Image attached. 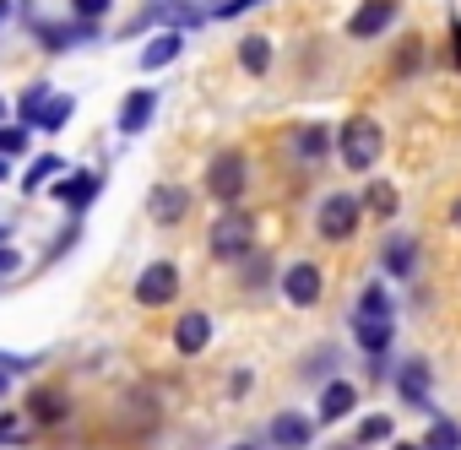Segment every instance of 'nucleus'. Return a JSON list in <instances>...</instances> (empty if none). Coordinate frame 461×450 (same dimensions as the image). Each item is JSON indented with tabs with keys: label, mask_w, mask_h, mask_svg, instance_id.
Listing matches in <instances>:
<instances>
[{
	"label": "nucleus",
	"mask_w": 461,
	"mask_h": 450,
	"mask_svg": "<svg viewBox=\"0 0 461 450\" xmlns=\"http://www.w3.org/2000/svg\"><path fill=\"white\" fill-rule=\"evenodd\" d=\"M380 152H385V130H380V120H369V114H348L342 130H337V158H342V168H353V174H375Z\"/></svg>",
	"instance_id": "f257e3e1"
},
{
	"label": "nucleus",
	"mask_w": 461,
	"mask_h": 450,
	"mask_svg": "<svg viewBox=\"0 0 461 450\" xmlns=\"http://www.w3.org/2000/svg\"><path fill=\"white\" fill-rule=\"evenodd\" d=\"M206 250H212V261H245V256L256 250V217H250L245 206H228V212L212 222Z\"/></svg>",
	"instance_id": "f03ea898"
},
{
	"label": "nucleus",
	"mask_w": 461,
	"mask_h": 450,
	"mask_svg": "<svg viewBox=\"0 0 461 450\" xmlns=\"http://www.w3.org/2000/svg\"><path fill=\"white\" fill-rule=\"evenodd\" d=\"M245 184H250V158L245 152H217L206 163V195L222 201V206H240L245 201Z\"/></svg>",
	"instance_id": "7ed1b4c3"
},
{
	"label": "nucleus",
	"mask_w": 461,
	"mask_h": 450,
	"mask_svg": "<svg viewBox=\"0 0 461 450\" xmlns=\"http://www.w3.org/2000/svg\"><path fill=\"white\" fill-rule=\"evenodd\" d=\"M358 217H364L358 195L331 190V195L321 201V212H315V234H321V239H331V245H342V239H353V234H358Z\"/></svg>",
	"instance_id": "20e7f679"
},
{
	"label": "nucleus",
	"mask_w": 461,
	"mask_h": 450,
	"mask_svg": "<svg viewBox=\"0 0 461 450\" xmlns=\"http://www.w3.org/2000/svg\"><path fill=\"white\" fill-rule=\"evenodd\" d=\"M174 299H179V266H174V261L141 266V277H136V304H141V310H163V304H174Z\"/></svg>",
	"instance_id": "39448f33"
},
{
	"label": "nucleus",
	"mask_w": 461,
	"mask_h": 450,
	"mask_svg": "<svg viewBox=\"0 0 461 450\" xmlns=\"http://www.w3.org/2000/svg\"><path fill=\"white\" fill-rule=\"evenodd\" d=\"M283 299L294 304V310H315L321 304V293H326V272L315 266V261H294L288 272H283Z\"/></svg>",
	"instance_id": "423d86ee"
},
{
	"label": "nucleus",
	"mask_w": 461,
	"mask_h": 450,
	"mask_svg": "<svg viewBox=\"0 0 461 450\" xmlns=\"http://www.w3.org/2000/svg\"><path fill=\"white\" fill-rule=\"evenodd\" d=\"M396 17H402V0H364V6L348 17V39L369 44V39L391 33V28H396Z\"/></svg>",
	"instance_id": "0eeeda50"
},
{
	"label": "nucleus",
	"mask_w": 461,
	"mask_h": 450,
	"mask_svg": "<svg viewBox=\"0 0 461 450\" xmlns=\"http://www.w3.org/2000/svg\"><path fill=\"white\" fill-rule=\"evenodd\" d=\"M33 428H60L66 418H71V396L60 391V385H33L28 391V412H23Z\"/></svg>",
	"instance_id": "6e6552de"
},
{
	"label": "nucleus",
	"mask_w": 461,
	"mask_h": 450,
	"mask_svg": "<svg viewBox=\"0 0 461 450\" xmlns=\"http://www.w3.org/2000/svg\"><path fill=\"white\" fill-rule=\"evenodd\" d=\"M98 190H104V174L77 168V174H66V179L55 184V201H60V206H71V217H77V212H87V206L98 201Z\"/></svg>",
	"instance_id": "1a4fd4ad"
},
{
	"label": "nucleus",
	"mask_w": 461,
	"mask_h": 450,
	"mask_svg": "<svg viewBox=\"0 0 461 450\" xmlns=\"http://www.w3.org/2000/svg\"><path fill=\"white\" fill-rule=\"evenodd\" d=\"M174 353H185V358H195V353H206L212 347V315H201V310H185L179 320H174Z\"/></svg>",
	"instance_id": "9d476101"
},
{
	"label": "nucleus",
	"mask_w": 461,
	"mask_h": 450,
	"mask_svg": "<svg viewBox=\"0 0 461 450\" xmlns=\"http://www.w3.org/2000/svg\"><path fill=\"white\" fill-rule=\"evenodd\" d=\"M267 439H272V450H304V445L315 439V418H304V412H277V418L267 423Z\"/></svg>",
	"instance_id": "9b49d317"
},
{
	"label": "nucleus",
	"mask_w": 461,
	"mask_h": 450,
	"mask_svg": "<svg viewBox=\"0 0 461 450\" xmlns=\"http://www.w3.org/2000/svg\"><path fill=\"white\" fill-rule=\"evenodd\" d=\"M147 212H152V222L174 229V222H185V212H190V190H185V184H152Z\"/></svg>",
	"instance_id": "f8f14e48"
},
{
	"label": "nucleus",
	"mask_w": 461,
	"mask_h": 450,
	"mask_svg": "<svg viewBox=\"0 0 461 450\" xmlns=\"http://www.w3.org/2000/svg\"><path fill=\"white\" fill-rule=\"evenodd\" d=\"M152 114H158V87H131L125 104H120V130L125 136H141L152 125Z\"/></svg>",
	"instance_id": "ddd939ff"
},
{
	"label": "nucleus",
	"mask_w": 461,
	"mask_h": 450,
	"mask_svg": "<svg viewBox=\"0 0 461 450\" xmlns=\"http://www.w3.org/2000/svg\"><path fill=\"white\" fill-rule=\"evenodd\" d=\"M353 407H358V391H353V380H331V385H321V401H315V423H342Z\"/></svg>",
	"instance_id": "4468645a"
},
{
	"label": "nucleus",
	"mask_w": 461,
	"mask_h": 450,
	"mask_svg": "<svg viewBox=\"0 0 461 450\" xmlns=\"http://www.w3.org/2000/svg\"><path fill=\"white\" fill-rule=\"evenodd\" d=\"M380 266L391 272V277H418V239H407V234H391L385 245H380Z\"/></svg>",
	"instance_id": "2eb2a0df"
},
{
	"label": "nucleus",
	"mask_w": 461,
	"mask_h": 450,
	"mask_svg": "<svg viewBox=\"0 0 461 450\" xmlns=\"http://www.w3.org/2000/svg\"><path fill=\"white\" fill-rule=\"evenodd\" d=\"M288 152H294L299 163H321V158L331 152V125H299V130L288 136Z\"/></svg>",
	"instance_id": "dca6fc26"
},
{
	"label": "nucleus",
	"mask_w": 461,
	"mask_h": 450,
	"mask_svg": "<svg viewBox=\"0 0 461 450\" xmlns=\"http://www.w3.org/2000/svg\"><path fill=\"white\" fill-rule=\"evenodd\" d=\"M353 337H358V347H364L369 358H385L396 326H391V320H364V315H353Z\"/></svg>",
	"instance_id": "f3484780"
},
{
	"label": "nucleus",
	"mask_w": 461,
	"mask_h": 450,
	"mask_svg": "<svg viewBox=\"0 0 461 450\" xmlns=\"http://www.w3.org/2000/svg\"><path fill=\"white\" fill-rule=\"evenodd\" d=\"M358 206H364L369 217H380V222H385V217H396V212H402V195H396V184H391V179H369V190L358 195Z\"/></svg>",
	"instance_id": "a211bd4d"
},
{
	"label": "nucleus",
	"mask_w": 461,
	"mask_h": 450,
	"mask_svg": "<svg viewBox=\"0 0 461 450\" xmlns=\"http://www.w3.org/2000/svg\"><path fill=\"white\" fill-rule=\"evenodd\" d=\"M240 66H245V76H267L272 71V39L267 33H245L240 39Z\"/></svg>",
	"instance_id": "6ab92c4d"
},
{
	"label": "nucleus",
	"mask_w": 461,
	"mask_h": 450,
	"mask_svg": "<svg viewBox=\"0 0 461 450\" xmlns=\"http://www.w3.org/2000/svg\"><path fill=\"white\" fill-rule=\"evenodd\" d=\"M185 50V33H158L147 50H141V71H158V66H174Z\"/></svg>",
	"instance_id": "aec40b11"
},
{
	"label": "nucleus",
	"mask_w": 461,
	"mask_h": 450,
	"mask_svg": "<svg viewBox=\"0 0 461 450\" xmlns=\"http://www.w3.org/2000/svg\"><path fill=\"white\" fill-rule=\"evenodd\" d=\"M50 98H55V87H50V82H33V87H23V98H17V125H23V130H33Z\"/></svg>",
	"instance_id": "412c9836"
},
{
	"label": "nucleus",
	"mask_w": 461,
	"mask_h": 450,
	"mask_svg": "<svg viewBox=\"0 0 461 450\" xmlns=\"http://www.w3.org/2000/svg\"><path fill=\"white\" fill-rule=\"evenodd\" d=\"M391 439H396V418H391V412H369V418L353 428V445H358V450H364V445H391Z\"/></svg>",
	"instance_id": "4be33fe9"
},
{
	"label": "nucleus",
	"mask_w": 461,
	"mask_h": 450,
	"mask_svg": "<svg viewBox=\"0 0 461 450\" xmlns=\"http://www.w3.org/2000/svg\"><path fill=\"white\" fill-rule=\"evenodd\" d=\"M396 391H402L407 401H423V396H429V364H423V358H407V364L396 369Z\"/></svg>",
	"instance_id": "5701e85b"
},
{
	"label": "nucleus",
	"mask_w": 461,
	"mask_h": 450,
	"mask_svg": "<svg viewBox=\"0 0 461 450\" xmlns=\"http://www.w3.org/2000/svg\"><path fill=\"white\" fill-rule=\"evenodd\" d=\"M423 55H429V50H423V39H418V33H407V39H402V50H396V60H391V76H396V82L418 76Z\"/></svg>",
	"instance_id": "b1692460"
},
{
	"label": "nucleus",
	"mask_w": 461,
	"mask_h": 450,
	"mask_svg": "<svg viewBox=\"0 0 461 450\" xmlns=\"http://www.w3.org/2000/svg\"><path fill=\"white\" fill-rule=\"evenodd\" d=\"M71 114H77V98H71V93H55V98L44 104V114H39V125H33V130H50V136H55V130H66V125H71Z\"/></svg>",
	"instance_id": "393cba45"
},
{
	"label": "nucleus",
	"mask_w": 461,
	"mask_h": 450,
	"mask_svg": "<svg viewBox=\"0 0 461 450\" xmlns=\"http://www.w3.org/2000/svg\"><path fill=\"white\" fill-rule=\"evenodd\" d=\"M55 174H66V158H60V152H39V158L28 163V174H23V190L33 195V190H39L44 179H55Z\"/></svg>",
	"instance_id": "a878e982"
},
{
	"label": "nucleus",
	"mask_w": 461,
	"mask_h": 450,
	"mask_svg": "<svg viewBox=\"0 0 461 450\" xmlns=\"http://www.w3.org/2000/svg\"><path fill=\"white\" fill-rule=\"evenodd\" d=\"M267 277H272V256H267V250H250V256L240 261V283H245V293L267 288Z\"/></svg>",
	"instance_id": "bb28decb"
},
{
	"label": "nucleus",
	"mask_w": 461,
	"mask_h": 450,
	"mask_svg": "<svg viewBox=\"0 0 461 450\" xmlns=\"http://www.w3.org/2000/svg\"><path fill=\"white\" fill-rule=\"evenodd\" d=\"M358 315H364V320H391V315H396V304H391L385 283H369V288H364V299H358Z\"/></svg>",
	"instance_id": "cd10ccee"
},
{
	"label": "nucleus",
	"mask_w": 461,
	"mask_h": 450,
	"mask_svg": "<svg viewBox=\"0 0 461 450\" xmlns=\"http://www.w3.org/2000/svg\"><path fill=\"white\" fill-rule=\"evenodd\" d=\"M418 445H423V450H461V423L434 418V423H429V434H423Z\"/></svg>",
	"instance_id": "c85d7f7f"
},
{
	"label": "nucleus",
	"mask_w": 461,
	"mask_h": 450,
	"mask_svg": "<svg viewBox=\"0 0 461 450\" xmlns=\"http://www.w3.org/2000/svg\"><path fill=\"white\" fill-rule=\"evenodd\" d=\"M109 12H114V0H71V17H77V22H93V28H98Z\"/></svg>",
	"instance_id": "c756f323"
},
{
	"label": "nucleus",
	"mask_w": 461,
	"mask_h": 450,
	"mask_svg": "<svg viewBox=\"0 0 461 450\" xmlns=\"http://www.w3.org/2000/svg\"><path fill=\"white\" fill-rule=\"evenodd\" d=\"M33 434V423L28 418H17V412H0V445H23Z\"/></svg>",
	"instance_id": "7c9ffc66"
},
{
	"label": "nucleus",
	"mask_w": 461,
	"mask_h": 450,
	"mask_svg": "<svg viewBox=\"0 0 461 450\" xmlns=\"http://www.w3.org/2000/svg\"><path fill=\"white\" fill-rule=\"evenodd\" d=\"M28 152V130L23 125H0V158H23Z\"/></svg>",
	"instance_id": "2f4dec72"
},
{
	"label": "nucleus",
	"mask_w": 461,
	"mask_h": 450,
	"mask_svg": "<svg viewBox=\"0 0 461 450\" xmlns=\"http://www.w3.org/2000/svg\"><path fill=\"white\" fill-rule=\"evenodd\" d=\"M250 6H261V0H217V6H212V17H222V22H228V17H245Z\"/></svg>",
	"instance_id": "473e14b6"
},
{
	"label": "nucleus",
	"mask_w": 461,
	"mask_h": 450,
	"mask_svg": "<svg viewBox=\"0 0 461 450\" xmlns=\"http://www.w3.org/2000/svg\"><path fill=\"white\" fill-rule=\"evenodd\" d=\"M450 60H456V71H461V17H450Z\"/></svg>",
	"instance_id": "72a5a7b5"
},
{
	"label": "nucleus",
	"mask_w": 461,
	"mask_h": 450,
	"mask_svg": "<svg viewBox=\"0 0 461 450\" xmlns=\"http://www.w3.org/2000/svg\"><path fill=\"white\" fill-rule=\"evenodd\" d=\"M17 266H23V256L12 245H0V272H17Z\"/></svg>",
	"instance_id": "f704fd0d"
},
{
	"label": "nucleus",
	"mask_w": 461,
	"mask_h": 450,
	"mask_svg": "<svg viewBox=\"0 0 461 450\" xmlns=\"http://www.w3.org/2000/svg\"><path fill=\"white\" fill-rule=\"evenodd\" d=\"M391 450H423L418 439H391Z\"/></svg>",
	"instance_id": "c9c22d12"
},
{
	"label": "nucleus",
	"mask_w": 461,
	"mask_h": 450,
	"mask_svg": "<svg viewBox=\"0 0 461 450\" xmlns=\"http://www.w3.org/2000/svg\"><path fill=\"white\" fill-rule=\"evenodd\" d=\"M450 222H456V229H461V195L450 201Z\"/></svg>",
	"instance_id": "e433bc0d"
},
{
	"label": "nucleus",
	"mask_w": 461,
	"mask_h": 450,
	"mask_svg": "<svg viewBox=\"0 0 461 450\" xmlns=\"http://www.w3.org/2000/svg\"><path fill=\"white\" fill-rule=\"evenodd\" d=\"M6 391H12V374H6V369H0V401H6Z\"/></svg>",
	"instance_id": "4c0bfd02"
},
{
	"label": "nucleus",
	"mask_w": 461,
	"mask_h": 450,
	"mask_svg": "<svg viewBox=\"0 0 461 450\" xmlns=\"http://www.w3.org/2000/svg\"><path fill=\"white\" fill-rule=\"evenodd\" d=\"M12 179V158H0V184H6Z\"/></svg>",
	"instance_id": "58836bf2"
},
{
	"label": "nucleus",
	"mask_w": 461,
	"mask_h": 450,
	"mask_svg": "<svg viewBox=\"0 0 461 450\" xmlns=\"http://www.w3.org/2000/svg\"><path fill=\"white\" fill-rule=\"evenodd\" d=\"M234 450H267V445H234Z\"/></svg>",
	"instance_id": "ea45409f"
},
{
	"label": "nucleus",
	"mask_w": 461,
	"mask_h": 450,
	"mask_svg": "<svg viewBox=\"0 0 461 450\" xmlns=\"http://www.w3.org/2000/svg\"><path fill=\"white\" fill-rule=\"evenodd\" d=\"M6 12H12V6H6V0H0V22H6Z\"/></svg>",
	"instance_id": "a19ab883"
},
{
	"label": "nucleus",
	"mask_w": 461,
	"mask_h": 450,
	"mask_svg": "<svg viewBox=\"0 0 461 450\" xmlns=\"http://www.w3.org/2000/svg\"><path fill=\"white\" fill-rule=\"evenodd\" d=\"M331 450H358V445H331Z\"/></svg>",
	"instance_id": "79ce46f5"
},
{
	"label": "nucleus",
	"mask_w": 461,
	"mask_h": 450,
	"mask_svg": "<svg viewBox=\"0 0 461 450\" xmlns=\"http://www.w3.org/2000/svg\"><path fill=\"white\" fill-rule=\"evenodd\" d=\"M0 120H6V98H0Z\"/></svg>",
	"instance_id": "37998d69"
}]
</instances>
